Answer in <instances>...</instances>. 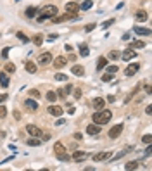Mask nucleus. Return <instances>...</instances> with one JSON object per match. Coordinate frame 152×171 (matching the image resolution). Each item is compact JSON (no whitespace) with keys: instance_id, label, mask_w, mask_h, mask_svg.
<instances>
[{"instance_id":"obj_7","label":"nucleus","mask_w":152,"mask_h":171,"mask_svg":"<svg viewBox=\"0 0 152 171\" xmlns=\"http://www.w3.org/2000/svg\"><path fill=\"white\" fill-rule=\"evenodd\" d=\"M138 69H140V64H130V66L126 67V71H125V76H133V75H137L138 73Z\"/></svg>"},{"instance_id":"obj_52","label":"nucleus","mask_w":152,"mask_h":171,"mask_svg":"<svg viewBox=\"0 0 152 171\" xmlns=\"http://www.w3.org/2000/svg\"><path fill=\"white\" fill-rule=\"evenodd\" d=\"M74 138H76V140H81L83 135H81V133H74Z\"/></svg>"},{"instance_id":"obj_40","label":"nucleus","mask_w":152,"mask_h":171,"mask_svg":"<svg viewBox=\"0 0 152 171\" xmlns=\"http://www.w3.org/2000/svg\"><path fill=\"white\" fill-rule=\"evenodd\" d=\"M126 152H130V150H126V149H125V150H121V152H119V154H116V156L112 157V161H118V159H121V157L125 156Z\"/></svg>"},{"instance_id":"obj_11","label":"nucleus","mask_w":152,"mask_h":171,"mask_svg":"<svg viewBox=\"0 0 152 171\" xmlns=\"http://www.w3.org/2000/svg\"><path fill=\"white\" fill-rule=\"evenodd\" d=\"M50 61H52V54H50V52H43V54H42L40 57H38V62H40L42 66H45V64H48V62H50Z\"/></svg>"},{"instance_id":"obj_2","label":"nucleus","mask_w":152,"mask_h":171,"mask_svg":"<svg viewBox=\"0 0 152 171\" xmlns=\"http://www.w3.org/2000/svg\"><path fill=\"white\" fill-rule=\"evenodd\" d=\"M40 12H42L40 16H43V17L47 19V17H52V16H56L59 11H57V7H56V5H43Z\"/></svg>"},{"instance_id":"obj_32","label":"nucleus","mask_w":152,"mask_h":171,"mask_svg":"<svg viewBox=\"0 0 152 171\" xmlns=\"http://www.w3.org/2000/svg\"><path fill=\"white\" fill-rule=\"evenodd\" d=\"M119 57H121V54H119L118 50H111V52H109V59L111 61H116V59H119Z\"/></svg>"},{"instance_id":"obj_39","label":"nucleus","mask_w":152,"mask_h":171,"mask_svg":"<svg viewBox=\"0 0 152 171\" xmlns=\"http://www.w3.org/2000/svg\"><path fill=\"white\" fill-rule=\"evenodd\" d=\"M105 69H107V73H111V75H114V73H118V66H114V64H112V66H107V67H105Z\"/></svg>"},{"instance_id":"obj_34","label":"nucleus","mask_w":152,"mask_h":171,"mask_svg":"<svg viewBox=\"0 0 152 171\" xmlns=\"http://www.w3.org/2000/svg\"><path fill=\"white\" fill-rule=\"evenodd\" d=\"M26 16H28V17H35V16H37V9H35V7H28L26 9Z\"/></svg>"},{"instance_id":"obj_5","label":"nucleus","mask_w":152,"mask_h":171,"mask_svg":"<svg viewBox=\"0 0 152 171\" xmlns=\"http://www.w3.org/2000/svg\"><path fill=\"white\" fill-rule=\"evenodd\" d=\"M123 128H125V126H123L121 123L116 125V126H112L111 130H109V138H112V140H114V138H118L119 135L123 133Z\"/></svg>"},{"instance_id":"obj_8","label":"nucleus","mask_w":152,"mask_h":171,"mask_svg":"<svg viewBox=\"0 0 152 171\" xmlns=\"http://www.w3.org/2000/svg\"><path fill=\"white\" fill-rule=\"evenodd\" d=\"M111 157H112V152H99V154H95V156H93V161H95V163H100V161L111 159Z\"/></svg>"},{"instance_id":"obj_19","label":"nucleus","mask_w":152,"mask_h":171,"mask_svg":"<svg viewBox=\"0 0 152 171\" xmlns=\"http://www.w3.org/2000/svg\"><path fill=\"white\" fill-rule=\"evenodd\" d=\"M40 144H42V140H40V138H37V137L28 138V140H26V145H30V147H38Z\"/></svg>"},{"instance_id":"obj_41","label":"nucleus","mask_w":152,"mask_h":171,"mask_svg":"<svg viewBox=\"0 0 152 171\" xmlns=\"http://www.w3.org/2000/svg\"><path fill=\"white\" fill-rule=\"evenodd\" d=\"M111 24H114V19H107V21H105L104 24H102V28H104V30H105V28H109V26H111Z\"/></svg>"},{"instance_id":"obj_51","label":"nucleus","mask_w":152,"mask_h":171,"mask_svg":"<svg viewBox=\"0 0 152 171\" xmlns=\"http://www.w3.org/2000/svg\"><path fill=\"white\" fill-rule=\"evenodd\" d=\"M152 152V144H149V147H147V150H145V154H147V156H149V154H150Z\"/></svg>"},{"instance_id":"obj_54","label":"nucleus","mask_w":152,"mask_h":171,"mask_svg":"<svg viewBox=\"0 0 152 171\" xmlns=\"http://www.w3.org/2000/svg\"><path fill=\"white\" fill-rule=\"evenodd\" d=\"M107 100H109V102H114V100H116V97H114V95H109V97H107Z\"/></svg>"},{"instance_id":"obj_24","label":"nucleus","mask_w":152,"mask_h":171,"mask_svg":"<svg viewBox=\"0 0 152 171\" xmlns=\"http://www.w3.org/2000/svg\"><path fill=\"white\" fill-rule=\"evenodd\" d=\"M105 66H107V59H105V57H99V61H97V69H104Z\"/></svg>"},{"instance_id":"obj_55","label":"nucleus","mask_w":152,"mask_h":171,"mask_svg":"<svg viewBox=\"0 0 152 171\" xmlns=\"http://www.w3.org/2000/svg\"><path fill=\"white\" fill-rule=\"evenodd\" d=\"M145 112H147V114H152V105H149V107L145 109Z\"/></svg>"},{"instance_id":"obj_18","label":"nucleus","mask_w":152,"mask_h":171,"mask_svg":"<svg viewBox=\"0 0 152 171\" xmlns=\"http://www.w3.org/2000/svg\"><path fill=\"white\" fill-rule=\"evenodd\" d=\"M24 105H26L28 109H31V111H37L38 109V104L33 100V99H26V100H24Z\"/></svg>"},{"instance_id":"obj_44","label":"nucleus","mask_w":152,"mask_h":171,"mask_svg":"<svg viewBox=\"0 0 152 171\" xmlns=\"http://www.w3.org/2000/svg\"><path fill=\"white\" fill-rule=\"evenodd\" d=\"M111 80H112V75H111V73H107V75L102 76V81H111Z\"/></svg>"},{"instance_id":"obj_38","label":"nucleus","mask_w":152,"mask_h":171,"mask_svg":"<svg viewBox=\"0 0 152 171\" xmlns=\"http://www.w3.org/2000/svg\"><path fill=\"white\" fill-rule=\"evenodd\" d=\"M30 97H33V99H40L42 95H40V92H38V90L33 88V90H30Z\"/></svg>"},{"instance_id":"obj_53","label":"nucleus","mask_w":152,"mask_h":171,"mask_svg":"<svg viewBox=\"0 0 152 171\" xmlns=\"http://www.w3.org/2000/svg\"><path fill=\"white\" fill-rule=\"evenodd\" d=\"M64 123H66V121H64V119H59V121H57V123H56V125H57V126H62V125H64Z\"/></svg>"},{"instance_id":"obj_21","label":"nucleus","mask_w":152,"mask_h":171,"mask_svg":"<svg viewBox=\"0 0 152 171\" xmlns=\"http://www.w3.org/2000/svg\"><path fill=\"white\" fill-rule=\"evenodd\" d=\"M135 17H137V21H140V22H144V21H147V12L145 11H138L137 14H135Z\"/></svg>"},{"instance_id":"obj_1","label":"nucleus","mask_w":152,"mask_h":171,"mask_svg":"<svg viewBox=\"0 0 152 171\" xmlns=\"http://www.w3.org/2000/svg\"><path fill=\"white\" fill-rule=\"evenodd\" d=\"M112 118V112L109 111V109H100V111H97L95 114L92 116V119H93V123H97V125H105V123H109V119Z\"/></svg>"},{"instance_id":"obj_27","label":"nucleus","mask_w":152,"mask_h":171,"mask_svg":"<svg viewBox=\"0 0 152 171\" xmlns=\"http://www.w3.org/2000/svg\"><path fill=\"white\" fill-rule=\"evenodd\" d=\"M138 168V161H130L125 164V169H137Z\"/></svg>"},{"instance_id":"obj_16","label":"nucleus","mask_w":152,"mask_h":171,"mask_svg":"<svg viewBox=\"0 0 152 171\" xmlns=\"http://www.w3.org/2000/svg\"><path fill=\"white\" fill-rule=\"evenodd\" d=\"M80 5L78 4H74V2H67L66 4V11L69 12V14H74V12H78Z\"/></svg>"},{"instance_id":"obj_23","label":"nucleus","mask_w":152,"mask_h":171,"mask_svg":"<svg viewBox=\"0 0 152 171\" xmlns=\"http://www.w3.org/2000/svg\"><path fill=\"white\" fill-rule=\"evenodd\" d=\"M88 54H90L88 47H86L85 43H80V56H81V57H86Z\"/></svg>"},{"instance_id":"obj_30","label":"nucleus","mask_w":152,"mask_h":171,"mask_svg":"<svg viewBox=\"0 0 152 171\" xmlns=\"http://www.w3.org/2000/svg\"><path fill=\"white\" fill-rule=\"evenodd\" d=\"M145 47V43L142 40H135V42H131V48H144Z\"/></svg>"},{"instance_id":"obj_13","label":"nucleus","mask_w":152,"mask_h":171,"mask_svg":"<svg viewBox=\"0 0 152 171\" xmlns=\"http://www.w3.org/2000/svg\"><path fill=\"white\" fill-rule=\"evenodd\" d=\"M71 73H73V75H76V76H85V67L80 66V64H76V66L71 67Z\"/></svg>"},{"instance_id":"obj_48","label":"nucleus","mask_w":152,"mask_h":171,"mask_svg":"<svg viewBox=\"0 0 152 171\" xmlns=\"http://www.w3.org/2000/svg\"><path fill=\"white\" fill-rule=\"evenodd\" d=\"M66 111H67V114H74V107H73V105H67Z\"/></svg>"},{"instance_id":"obj_33","label":"nucleus","mask_w":152,"mask_h":171,"mask_svg":"<svg viewBox=\"0 0 152 171\" xmlns=\"http://www.w3.org/2000/svg\"><path fill=\"white\" fill-rule=\"evenodd\" d=\"M47 100L56 102V100H57V93H56V92H47Z\"/></svg>"},{"instance_id":"obj_29","label":"nucleus","mask_w":152,"mask_h":171,"mask_svg":"<svg viewBox=\"0 0 152 171\" xmlns=\"http://www.w3.org/2000/svg\"><path fill=\"white\" fill-rule=\"evenodd\" d=\"M90 7H92V0H83V4L80 5V9H81V11H88Z\"/></svg>"},{"instance_id":"obj_46","label":"nucleus","mask_w":152,"mask_h":171,"mask_svg":"<svg viewBox=\"0 0 152 171\" xmlns=\"http://www.w3.org/2000/svg\"><path fill=\"white\" fill-rule=\"evenodd\" d=\"M9 50H11V48H9V47H5L4 50H2V57H4V59H5V57H7V56H9Z\"/></svg>"},{"instance_id":"obj_42","label":"nucleus","mask_w":152,"mask_h":171,"mask_svg":"<svg viewBox=\"0 0 152 171\" xmlns=\"http://www.w3.org/2000/svg\"><path fill=\"white\" fill-rule=\"evenodd\" d=\"M5 116H7V109L4 105H0V118H5Z\"/></svg>"},{"instance_id":"obj_6","label":"nucleus","mask_w":152,"mask_h":171,"mask_svg":"<svg viewBox=\"0 0 152 171\" xmlns=\"http://www.w3.org/2000/svg\"><path fill=\"white\" fill-rule=\"evenodd\" d=\"M86 157H88V154H86V152H83V150H74L73 156H71V159L76 161V163H81V161H85Z\"/></svg>"},{"instance_id":"obj_31","label":"nucleus","mask_w":152,"mask_h":171,"mask_svg":"<svg viewBox=\"0 0 152 171\" xmlns=\"http://www.w3.org/2000/svg\"><path fill=\"white\" fill-rule=\"evenodd\" d=\"M16 37H17L19 40L22 42V43H28V42H30V38H28V37H26V35H24V33H21V31H17V33H16Z\"/></svg>"},{"instance_id":"obj_36","label":"nucleus","mask_w":152,"mask_h":171,"mask_svg":"<svg viewBox=\"0 0 152 171\" xmlns=\"http://www.w3.org/2000/svg\"><path fill=\"white\" fill-rule=\"evenodd\" d=\"M5 71H7V73H14V71H16V66H14L12 62H7V64H5Z\"/></svg>"},{"instance_id":"obj_9","label":"nucleus","mask_w":152,"mask_h":171,"mask_svg":"<svg viewBox=\"0 0 152 171\" xmlns=\"http://www.w3.org/2000/svg\"><path fill=\"white\" fill-rule=\"evenodd\" d=\"M135 57H137V54H135L133 48H126L125 52L121 54V59L123 61H131V59H135Z\"/></svg>"},{"instance_id":"obj_35","label":"nucleus","mask_w":152,"mask_h":171,"mask_svg":"<svg viewBox=\"0 0 152 171\" xmlns=\"http://www.w3.org/2000/svg\"><path fill=\"white\" fill-rule=\"evenodd\" d=\"M33 43L35 45H42V43H43V37H42V35H35V37H33Z\"/></svg>"},{"instance_id":"obj_43","label":"nucleus","mask_w":152,"mask_h":171,"mask_svg":"<svg viewBox=\"0 0 152 171\" xmlns=\"http://www.w3.org/2000/svg\"><path fill=\"white\" fill-rule=\"evenodd\" d=\"M144 144H152V135H145V137H144Z\"/></svg>"},{"instance_id":"obj_50","label":"nucleus","mask_w":152,"mask_h":171,"mask_svg":"<svg viewBox=\"0 0 152 171\" xmlns=\"http://www.w3.org/2000/svg\"><path fill=\"white\" fill-rule=\"evenodd\" d=\"M7 100V95H4V93H0V102H5Z\"/></svg>"},{"instance_id":"obj_17","label":"nucleus","mask_w":152,"mask_h":171,"mask_svg":"<svg viewBox=\"0 0 152 171\" xmlns=\"http://www.w3.org/2000/svg\"><path fill=\"white\" fill-rule=\"evenodd\" d=\"M104 105H105V100H104V99H100V97L93 99V107H95L97 111H100V109H104Z\"/></svg>"},{"instance_id":"obj_10","label":"nucleus","mask_w":152,"mask_h":171,"mask_svg":"<svg viewBox=\"0 0 152 171\" xmlns=\"http://www.w3.org/2000/svg\"><path fill=\"white\" fill-rule=\"evenodd\" d=\"M62 107H59V105H50L48 107V114H52V116H56V118H61L62 116Z\"/></svg>"},{"instance_id":"obj_25","label":"nucleus","mask_w":152,"mask_h":171,"mask_svg":"<svg viewBox=\"0 0 152 171\" xmlns=\"http://www.w3.org/2000/svg\"><path fill=\"white\" fill-rule=\"evenodd\" d=\"M0 85L4 86H9V78H7V75H5V73H0Z\"/></svg>"},{"instance_id":"obj_22","label":"nucleus","mask_w":152,"mask_h":171,"mask_svg":"<svg viewBox=\"0 0 152 171\" xmlns=\"http://www.w3.org/2000/svg\"><path fill=\"white\" fill-rule=\"evenodd\" d=\"M54 152H56V156H57V154H62V152H66V149H64V145L61 144V142H57V144L54 145Z\"/></svg>"},{"instance_id":"obj_45","label":"nucleus","mask_w":152,"mask_h":171,"mask_svg":"<svg viewBox=\"0 0 152 171\" xmlns=\"http://www.w3.org/2000/svg\"><path fill=\"white\" fill-rule=\"evenodd\" d=\"M74 99H81V90H80V88L74 90Z\"/></svg>"},{"instance_id":"obj_3","label":"nucleus","mask_w":152,"mask_h":171,"mask_svg":"<svg viewBox=\"0 0 152 171\" xmlns=\"http://www.w3.org/2000/svg\"><path fill=\"white\" fill-rule=\"evenodd\" d=\"M69 19H78V16H74V14H69V12H67V14H62V16H52V22H64V21H69Z\"/></svg>"},{"instance_id":"obj_14","label":"nucleus","mask_w":152,"mask_h":171,"mask_svg":"<svg viewBox=\"0 0 152 171\" xmlns=\"http://www.w3.org/2000/svg\"><path fill=\"white\" fill-rule=\"evenodd\" d=\"M66 64H67V59L64 56H59V57L54 59V66H56V67H64Z\"/></svg>"},{"instance_id":"obj_49","label":"nucleus","mask_w":152,"mask_h":171,"mask_svg":"<svg viewBox=\"0 0 152 171\" xmlns=\"http://www.w3.org/2000/svg\"><path fill=\"white\" fill-rule=\"evenodd\" d=\"M145 92L150 95V93H152V86H150V85H145Z\"/></svg>"},{"instance_id":"obj_57","label":"nucleus","mask_w":152,"mask_h":171,"mask_svg":"<svg viewBox=\"0 0 152 171\" xmlns=\"http://www.w3.org/2000/svg\"><path fill=\"white\" fill-rule=\"evenodd\" d=\"M92 2H93V0H92Z\"/></svg>"},{"instance_id":"obj_26","label":"nucleus","mask_w":152,"mask_h":171,"mask_svg":"<svg viewBox=\"0 0 152 171\" xmlns=\"http://www.w3.org/2000/svg\"><path fill=\"white\" fill-rule=\"evenodd\" d=\"M26 71H28V73H31V75H35V73H37V66H35L31 61H28V62H26Z\"/></svg>"},{"instance_id":"obj_20","label":"nucleus","mask_w":152,"mask_h":171,"mask_svg":"<svg viewBox=\"0 0 152 171\" xmlns=\"http://www.w3.org/2000/svg\"><path fill=\"white\" fill-rule=\"evenodd\" d=\"M135 33L137 35H140V37H149L150 35V30H147V28H135Z\"/></svg>"},{"instance_id":"obj_15","label":"nucleus","mask_w":152,"mask_h":171,"mask_svg":"<svg viewBox=\"0 0 152 171\" xmlns=\"http://www.w3.org/2000/svg\"><path fill=\"white\" fill-rule=\"evenodd\" d=\"M69 92H71V85H66L64 88H59L56 93H57V97H61V99H66Z\"/></svg>"},{"instance_id":"obj_37","label":"nucleus","mask_w":152,"mask_h":171,"mask_svg":"<svg viewBox=\"0 0 152 171\" xmlns=\"http://www.w3.org/2000/svg\"><path fill=\"white\" fill-rule=\"evenodd\" d=\"M66 80H67V76L62 75V73H57L56 75V81H66Z\"/></svg>"},{"instance_id":"obj_28","label":"nucleus","mask_w":152,"mask_h":171,"mask_svg":"<svg viewBox=\"0 0 152 171\" xmlns=\"http://www.w3.org/2000/svg\"><path fill=\"white\" fill-rule=\"evenodd\" d=\"M57 159L59 161H64V163H67V161H71V156L67 152H62V154H57Z\"/></svg>"},{"instance_id":"obj_47","label":"nucleus","mask_w":152,"mask_h":171,"mask_svg":"<svg viewBox=\"0 0 152 171\" xmlns=\"http://www.w3.org/2000/svg\"><path fill=\"white\" fill-rule=\"evenodd\" d=\"M95 26H97V24H93V22H92V24H88V26L85 28V31H93V30H95Z\"/></svg>"},{"instance_id":"obj_12","label":"nucleus","mask_w":152,"mask_h":171,"mask_svg":"<svg viewBox=\"0 0 152 171\" xmlns=\"http://www.w3.org/2000/svg\"><path fill=\"white\" fill-rule=\"evenodd\" d=\"M86 133H88V135H99L100 133V126L97 123L88 125V126H86Z\"/></svg>"},{"instance_id":"obj_4","label":"nucleus","mask_w":152,"mask_h":171,"mask_svg":"<svg viewBox=\"0 0 152 171\" xmlns=\"http://www.w3.org/2000/svg\"><path fill=\"white\" fill-rule=\"evenodd\" d=\"M26 131H28V135H30V137H37V138H40L42 135H43V131H42L38 126H35V125H28Z\"/></svg>"},{"instance_id":"obj_56","label":"nucleus","mask_w":152,"mask_h":171,"mask_svg":"<svg viewBox=\"0 0 152 171\" xmlns=\"http://www.w3.org/2000/svg\"><path fill=\"white\" fill-rule=\"evenodd\" d=\"M4 137H5V131H0V140H2Z\"/></svg>"}]
</instances>
